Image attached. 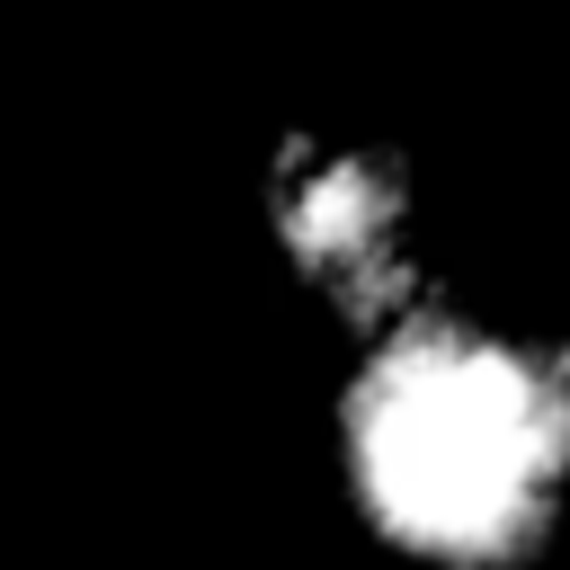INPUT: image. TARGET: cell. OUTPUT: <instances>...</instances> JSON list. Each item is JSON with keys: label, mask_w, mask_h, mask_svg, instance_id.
<instances>
[{"label": "cell", "mask_w": 570, "mask_h": 570, "mask_svg": "<svg viewBox=\"0 0 570 570\" xmlns=\"http://www.w3.org/2000/svg\"><path fill=\"white\" fill-rule=\"evenodd\" d=\"M561 428V365L490 338L436 294L365 330L338 392L347 490L419 561L508 552L552 490Z\"/></svg>", "instance_id": "1"}, {"label": "cell", "mask_w": 570, "mask_h": 570, "mask_svg": "<svg viewBox=\"0 0 570 570\" xmlns=\"http://www.w3.org/2000/svg\"><path fill=\"white\" fill-rule=\"evenodd\" d=\"M258 214H267L285 276L356 338L428 294L410 178L392 151H374L356 134H285L267 160Z\"/></svg>", "instance_id": "2"}]
</instances>
